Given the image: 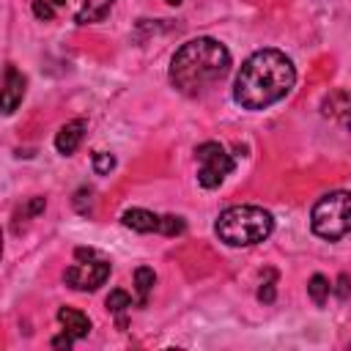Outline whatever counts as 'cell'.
<instances>
[{"instance_id":"6da1fadb","label":"cell","mask_w":351,"mask_h":351,"mask_svg":"<svg viewBox=\"0 0 351 351\" xmlns=\"http://www.w3.org/2000/svg\"><path fill=\"white\" fill-rule=\"evenodd\" d=\"M296 82V69L291 58L280 49L252 52L233 82V99L244 110H266L285 99Z\"/></svg>"},{"instance_id":"7a4b0ae2","label":"cell","mask_w":351,"mask_h":351,"mask_svg":"<svg viewBox=\"0 0 351 351\" xmlns=\"http://www.w3.org/2000/svg\"><path fill=\"white\" fill-rule=\"evenodd\" d=\"M230 69V52L222 41L211 36L192 38L181 44L170 60V82L176 90L195 96L222 80Z\"/></svg>"},{"instance_id":"3957f363","label":"cell","mask_w":351,"mask_h":351,"mask_svg":"<svg viewBox=\"0 0 351 351\" xmlns=\"http://www.w3.org/2000/svg\"><path fill=\"white\" fill-rule=\"evenodd\" d=\"M214 230L228 247H252L271 236L274 217L261 206H230L217 217Z\"/></svg>"},{"instance_id":"277c9868","label":"cell","mask_w":351,"mask_h":351,"mask_svg":"<svg viewBox=\"0 0 351 351\" xmlns=\"http://www.w3.org/2000/svg\"><path fill=\"white\" fill-rule=\"evenodd\" d=\"M310 228L326 241H337L351 233V192H329L315 200L310 211Z\"/></svg>"},{"instance_id":"5b68a950","label":"cell","mask_w":351,"mask_h":351,"mask_svg":"<svg viewBox=\"0 0 351 351\" xmlns=\"http://www.w3.org/2000/svg\"><path fill=\"white\" fill-rule=\"evenodd\" d=\"M74 258L80 263L69 266L66 274H63V280H66L69 288H74V291H96L99 285L107 282V277H110V261L99 258L93 250H85V247H80L74 252Z\"/></svg>"},{"instance_id":"8992f818","label":"cell","mask_w":351,"mask_h":351,"mask_svg":"<svg viewBox=\"0 0 351 351\" xmlns=\"http://www.w3.org/2000/svg\"><path fill=\"white\" fill-rule=\"evenodd\" d=\"M195 159H197V165H200V167H197V181H200V186H206V189L219 186V184L225 181V176H230L233 167H236L233 156H230L219 143H214V140L200 143V145L195 148Z\"/></svg>"},{"instance_id":"52a82bcc","label":"cell","mask_w":351,"mask_h":351,"mask_svg":"<svg viewBox=\"0 0 351 351\" xmlns=\"http://www.w3.org/2000/svg\"><path fill=\"white\" fill-rule=\"evenodd\" d=\"M25 90H27V80L22 77V71H16V66H5V74H3V112L11 115L22 99H25Z\"/></svg>"},{"instance_id":"ba28073f","label":"cell","mask_w":351,"mask_h":351,"mask_svg":"<svg viewBox=\"0 0 351 351\" xmlns=\"http://www.w3.org/2000/svg\"><path fill=\"white\" fill-rule=\"evenodd\" d=\"M85 126H88L85 118H74V121L63 123V126L58 129V134H55V148H58V154L71 156V154L80 148L82 137H85Z\"/></svg>"},{"instance_id":"9c48e42d","label":"cell","mask_w":351,"mask_h":351,"mask_svg":"<svg viewBox=\"0 0 351 351\" xmlns=\"http://www.w3.org/2000/svg\"><path fill=\"white\" fill-rule=\"evenodd\" d=\"M121 222L137 233H159L162 230V217L148 208H126L121 214Z\"/></svg>"},{"instance_id":"30bf717a","label":"cell","mask_w":351,"mask_h":351,"mask_svg":"<svg viewBox=\"0 0 351 351\" xmlns=\"http://www.w3.org/2000/svg\"><path fill=\"white\" fill-rule=\"evenodd\" d=\"M58 321H60L63 332H69L74 340L90 335V318H88L85 313L74 310V307H60V310H58Z\"/></svg>"},{"instance_id":"8fae6325","label":"cell","mask_w":351,"mask_h":351,"mask_svg":"<svg viewBox=\"0 0 351 351\" xmlns=\"http://www.w3.org/2000/svg\"><path fill=\"white\" fill-rule=\"evenodd\" d=\"M112 8V0H82L77 8V22L88 25V22H101Z\"/></svg>"},{"instance_id":"7c38bea8","label":"cell","mask_w":351,"mask_h":351,"mask_svg":"<svg viewBox=\"0 0 351 351\" xmlns=\"http://www.w3.org/2000/svg\"><path fill=\"white\" fill-rule=\"evenodd\" d=\"M307 293H310V299H313L315 307H324L326 299H329V293H332V282L324 274H313L307 280Z\"/></svg>"},{"instance_id":"4fadbf2b","label":"cell","mask_w":351,"mask_h":351,"mask_svg":"<svg viewBox=\"0 0 351 351\" xmlns=\"http://www.w3.org/2000/svg\"><path fill=\"white\" fill-rule=\"evenodd\" d=\"M129 307H132V296H129L126 291H121V288H118V291H112V293L107 296V310L118 315V326H121V329L126 326V321H123V313H126Z\"/></svg>"},{"instance_id":"5bb4252c","label":"cell","mask_w":351,"mask_h":351,"mask_svg":"<svg viewBox=\"0 0 351 351\" xmlns=\"http://www.w3.org/2000/svg\"><path fill=\"white\" fill-rule=\"evenodd\" d=\"M154 282H156V274H154V269H148V266H140V269L134 271V285H137V293H140V304H145V302H148V293H151Z\"/></svg>"},{"instance_id":"9a60e30c","label":"cell","mask_w":351,"mask_h":351,"mask_svg":"<svg viewBox=\"0 0 351 351\" xmlns=\"http://www.w3.org/2000/svg\"><path fill=\"white\" fill-rule=\"evenodd\" d=\"M63 3H66V0H33V14H36L38 19H52L55 11H58Z\"/></svg>"},{"instance_id":"2e32d148","label":"cell","mask_w":351,"mask_h":351,"mask_svg":"<svg viewBox=\"0 0 351 351\" xmlns=\"http://www.w3.org/2000/svg\"><path fill=\"white\" fill-rule=\"evenodd\" d=\"M112 167H115V156L112 154H107V151H96L93 154V173L107 176Z\"/></svg>"},{"instance_id":"e0dca14e","label":"cell","mask_w":351,"mask_h":351,"mask_svg":"<svg viewBox=\"0 0 351 351\" xmlns=\"http://www.w3.org/2000/svg\"><path fill=\"white\" fill-rule=\"evenodd\" d=\"M184 219L181 217H173V214H167V217H162V230L159 233H165V236H178V233H184Z\"/></svg>"},{"instance_id":"ac0fdd59","label":"cell","mask_w":351,"mask_h":351,"mask_svg":"<svg viewBox=\"0 0 351 351\" xmlns=\"http://www.w3.org/2000/svg\"><path fill=\"white\" fill-rule=\"evenodd\" d=\"M258 299L261 302H274V271H269V280L266 282H261V288H258Z\"/></svg>"},{"instance_id":"d6986e66","label":"cell","mask_w":351,"mask_h":351,"mask_svg":"<svg viewBox=\"0 0 351 351\" xmlns=\"http://www.w3.org/2000/svg\"><path fill=\"white\" fill-rule=\"evenodd\" d=\"M332 291L337 293V299H348L351 296V277L348 274H340L337 277V285H332Z\"/></svg>"},{"instance_id":"ffe728a7","label":"cell","mask_w":351,"mask_h":351,"mask_svg":"<svg viewBox=\"0 0 351 351\" xmlns=\"http://www.w3.org/2000/svg\"><path fill=\"white\" fill-rule=\"evenodd\" d=\"M44 206H47V200H44V197H33V200L25 206V211H19V217H36V214H41V211H44Z\"/></svg>"},{"instance_id":"44dd1931","label":"cell","mask_w":351,"mask_h":351,"mask_svg":"<svg viewBox=\"0 0 351 351\" xmlns=\"http://www.w3.org/2000/svg\"><path fill=\"white\" fill-rule=\"evenodd\" d=\"M71 343H74V337H71L69 332H63V335H58V337L52 340V348H71Z\"/></svg>"},{"instance_id":"7402d4cb","label":"cell","mask_w":351,"mask_h":351,"mask_svg":"<svg viewBox=\"0 0 351 351\" xmlns=\"http://www.w3.org/2000/svg\"><path fill=\"white\" fill-rule=\"evenodd\" d=\"M167 3H170V5H178V3H184V0H167Z\"/></svg>"}]
</instances>
